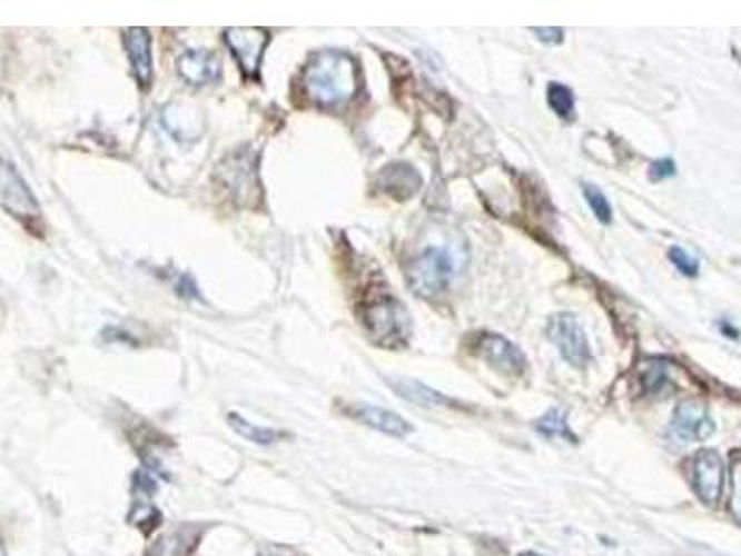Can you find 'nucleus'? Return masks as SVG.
I'll use <instances>...</instances> for the list:
<instances>
[{
    "mask_svg": "<svg viewBox=\"0 0 741 556\" xmlns=\"http://www.w3.org/2000/svg\"><path fill=\"white\" fill-rule=\"evenodd\" d=\"M225 41L228 49L233 50L234 58L238 61L239 69L245 77L258 80L260 78V66L264 60L269 33L264 28H228L225 32Z\"/></svg>",
    "mask_w": 741,
    "mask_h": 556,
    "instance_id": "obj_7",
    "label": "nucleus"
},
{
    "mask_svg": "<svg viewBox=\"0 0 741 556\" xmlns=\"http://www.w3.org/2000/svg\"><path fill=\"white\" fill-rule=\"evenodd\" d=\"M228 421H230L236 433L241 434L244 438L250 439V441H256V444H273L280 436L277 430H271V428L256 427L238 414H230Z\"/></svg>",
    "mask_w": 741,
    "mask_h": 556,
    "instance_id": "obj_18",
    "label": "nucleus"
},
{
    "mask_svg": "<svg viewBox=\"0 0 741 556\" xmlns=\"http://www.w3.org/2000/svg\"><path fill=\"white\" fill-rule=\"evenodd\" d=\"M476 353L504 375L520 377L526 369V358L517 345L501 334L484 332L476 338Z\"/></svg>",
    "mask_w": 741,
    "mask_h": 556,
    "instance_id": "obj_9",
    "label": "nucleus"
},
{
    "mask_svg": "<svg viewBox=\"0 0 741 556\" xmlns=\"http://www.w3.org/2000/svg\"><path fill=\"white\" fill-rule=\"evenodd\" d=\"M0 206L27 225L41 219L38 199L33 197L16 167L4 158H0Z\"/></svg>",
    "mask_w": 741,
    "mask_h": 556,
    "instance_id": "obj_5",
    "label": "nucleus"
},
{
    "mask_svg": "<svg viewBox=\"0 0 741 556\" xmlns=\"http://www.w3.org/2000/svg\"><path fill=\"white\" fill-rule=\"evenodd\" d=\"M125 47L132 63L134 77L144 89L150 88L152 80V54H150V36L145 28L125 30Z\"/></svg>",
    "mask_w": 741,
    "mask_h": 556,
    "instance_id": "obj_11",
    "label": "nucleus"
},
{
    "mask_svg": "<svg viewBox=\"0 0 741 556\" xmlns=\"http://www.w3.org/2000/svg\"><path fill=\"white\" fill-rule=\"evenodd\" d=\"M675 161L671 160V158H660V160H654L651 167H649V180H653V182H660V180L675 177Z\"/></svg>",
    "mask_w": 741,
    "mask_h": 556,
    "instance_id": "obj_22",
    "label": "nucleus"
},
{
    "mask_svg": "<svg viewBox=\"0 0 741 556\" xmlns=\"http://www.w3.org/2000/svg\"><path fill=\"white\" fill-rule=\"evenodd\" d=\"M364 322L373 341L387 349L403 347L409 338L408 311L393 297H381L366 305Z\"/></svg>",
    "mask_w": 741,
    "mask_h": 556,
    "instance_id": "obj_4",
    "label": "nucleus"
},
{
    "mask_svg": "<svg viewBox=\"0 0 741 556\" xmlns=\"http://www.w3.org/2000/svg\"><path fill=\"white\" fill-rule=\"evenodd\" d=\"M584 197H586V202L590 208H592L593 214L597 217L599 222L603 225H610L612 222V206H610L606 195L601 191V189L595 186V183H584Z\"/></svg>",
    "mask_w": 741,
    "mask_h": 556,
    "instance_id": "obj_20",
    "label": "nucleus"
},
{
    "mask_svg": "<svg viewBox=\"0 0 741 556\" xmlns=\"http://www.w3.org/2000/svg\"><path fill=\"white\" fill-rule=\"evenodd\" d=\"M693 480H695V492L707 505H714L720 500L725 483V466L715 450L704 449L695 456Z\"/></svg>",
    "mask_w": 741,
    "mask_h": 556,
    "instance_id": "obj_10",
    "label": "nucleus"
},
{
    "mask_svg": "<svg viewBox=\"0 0 741 556\" xmlns=\"http://www.w3.org/2000/svg\"><path fill=\"white\" fill-rule=\"evenodd\" d=\"M350 416L358 421L366 423L369 427L381 430V433L392 434V436H404L412 430L409 423L395 411L384 410L378 406L356 405L350 410Z\"/></svg>",
    "mask_w": 741,
    "mask_h": 556,
    "instance_id": "obj_14",
    "label": "nucleus"
},
{
    "mask_svg": "<svg viewBox=\"0 0 741 556\" xmlns=\"http://www.w3.org/2000/svg\"><path fill=\"white\" fill-rule=\"evenodd\" d=\"M547 102L551 110L562 119H571L575 111V97L567 86L560 82H551L547 86Z\"/></svg>",
    "mask_w": 741,
    "mask_h": 556,
    "instance_id": "obj_17",
    "label": "nucleus"
},
{
    "mask_svg": "<svg viewBox=\"0 0 741 556\" xmlns=\"http://www.w3.org/2000/svg\"><path fill=\"white\" fill-rule=\"evenodd\" d=\"M358 63L338 50L312 56L303 72V91L312 105L339 108L355 99L358 91Z\"/></svg>",
    "mask_w": 741,
    "mask_h": 556,
    "instance_id": "obj_1",
    "label": "nucleus"
},
{
    "mask_svg": "<svg viewBox=\"0 0 741 556\" xmlns=\"http://www.w3.org/2000/svg\"><path fill=\"white\" fill-rule=\"evenodd\" d=\"M668 255H670L671 264L676 267V271L681 272V275L688 278L698 277L699 271H701L699 261L693 256L688 255L686 250L682 249V247H676V245L675 247H671Z\"/></svg>",
    "mask_w": 741,
    "mask_h": 556,
    "instance_id": "obj_21",
    "label": "nucleus"
},
{
    "mask_svg": "<svg viewBox=\"0 0 741 556\" xmlns=\"http://www.w3.org/2000/svg\"><path fill=\"white\" fill-rule=\"evenodd\" d=\"M547 336L565 361L573 367H584L592 360V350L581 322L573 314H554L547 322Z\"/></svg>",
    "mask_w": 741,
    "mask_h": 556,
    "instance_id": "obj_6",
    "label": "nucleus"
},
{
    "mask_svg": "<svg viewBox=\"0 0 741 556\" xmlns=\"http://www.w3.org/2000/svg\"><path fill=\"white\" fill-rule=\"evenodd\" d=\"M531 32L545 44H560L564 41V30L559 27H536L531 28Z\"/></svg>",
    "mask_w": 741,
    "mask_h": 556,
    "instance_id": "obj_23",
    "label": "nucleus"
},
{
    "mask_svg": "<svg viewBox=\"0 0 741 556\" xmlns=\"http://www.w3.org/2000/svg\"><path fill=\"white\" fill-rule=\"evenodd\" d=\"M393 384V388L397 389L398 395H403L404 399L417 403V405H445L447 399L443 395L437 394L434 389L428 388L425 384L415 383V380H406V378H398Z\"/></svg>",
    "mask_w": 741,
    "mask_h": 556,
    "instance_id": "obj_15",
    "label": "nucleus"
},
{
    "mask_svg": "<svg viewBox=\"0 0 741 556\" xmlns=\"http://www.w3.org/2000/svg\"><path fill=\"white\" fill-rule=\"evenodd\" d=\"M715 430L714 419L709 410L695 400H686L676 406L671 419L670 436L675 444L688 445L699 439H707Z\"/></svg>",
    "mask_w": 741,
    "mask_h": 556,
    "instance_id": "obj_8",
    "label": "nucleus"
},
{
    "mask_svg": "<svg viewBox=\"0 0 741 556\" xmlns=\"http://www.w3.org/2000/svg\"><path fill=\"white\" fill-rule=\"evenodd\" d=\"M219 182L228 189L234 202L245 208L260 205L261 183L258 177V156L253 150L239 149L227 156L217 167Z\"/></svg>",
    "mask_w": 741,
    "mask_h": 556,
    "instance_id": "obj_3",
    "label": "nucleus"
},
{
    "mask_svg": "<svg viewBox=\"0 0 741 556\" xmlns=\"http://www.w3.org/2000/svg\"><path fill=\"white\" fill-rule=\"evenodd\" d=\"M378 188L393 199L406 200L414 197L421 188L419 172L408 163H392L384 167L376 178Z\"/></svg>",
    "mask_w": 741,
    "mask_h": 556,
    "instance_id": "obj_12",
    "label": "nucleus"
},
{
    "mask_svg": "<svg viewBox=\"0 0 741 556\" xmlns=\"http://www.w3.org/2000/svg\"><path fill=\"white\" fill-rule=\"evenodd\" d=\"M458 271V258L445 247H428L408 267L409 289L423 299H436Z\"/></svg>",
    "mask_w": 741,
    "mask_h": 556,
    "instance_id": "obj_2",
    "label": "nucleus"
},
{
    "mask_svg": "<svg viewBox=\"0 0 741 556\" xmlns=\"http://www.w3.org/2000/svg\"><path fill=\"white\" fill-rule=\"evenodd\" d=\"M537 430L545 434V436H549V438L573 439L570 423H567V414L559 410V408H553V410L547 411V414L537 421Z\"/></svg>",
    "mask_w": 741,
    "mask_h": 556,
    "instance_id": "obj_19",
    "label": "nucleus"
},
{
    "mask_svg": "<svg viewBox=\"0 0 741 556\" xmlns=\"http://www.w3.org/2000/svg\"><path fill=\"white\" fill-rule=\"evenodd\" d=\"M178 72L194 86L210 83L221 75V61L210 50H189L178 60Z\"/></svg>",
    "mask_w": 741,
    "mask_h": 556,
    "instance_id": "obj_13",
    "label": "nucleus"
},
{
    "mask_svg": "<svg viewBox=\"0 0 741 556\" xmlns=\"http://www.w3.org/2000/svg\"><path fill=\"white\" fill-rule=\"evenodd\" d=\"M643 391L649 395L665 394L673 389V375L671 366L665 361H651L642 375Z\"/></svg>",
    "mask_w": 741,
    "mask_h": 556,
    "instance_id": "obj_16",
    "label": "nucleus"
},
{
    "mask_svg": "<svg viewBox=\"0 0 741 556\" xmlns=\"http://www.w3.org/2000/svg\"><path fill=\"white\" fill-rule=\"evenodd\" d=\"M0 556H6L4 545L0 544Z\"/></svg>",
    "mask_w": 741,
    "mask_h": 556,
    "instance_id": "obj_24",
    "label": "nucleus"
}]
</instances>
